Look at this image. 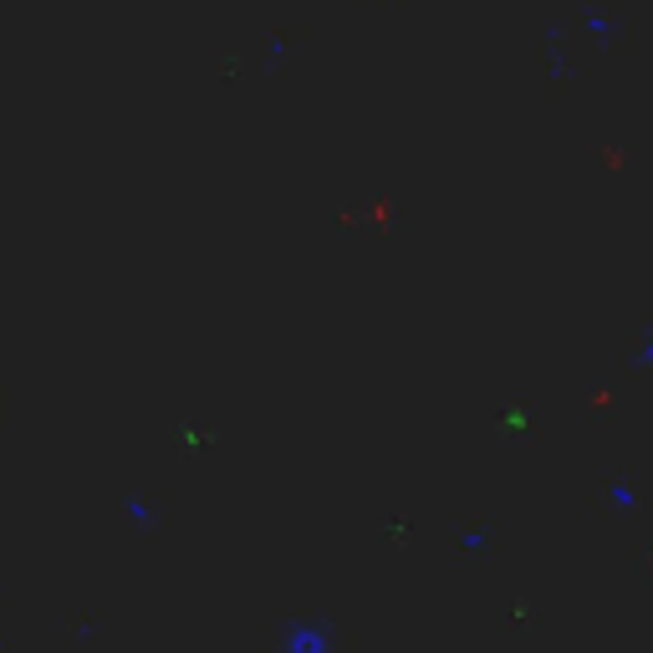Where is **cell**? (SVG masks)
<instances>
[{
    "label": "cell",
    "instance_id": "6da1fadb",
    "mask_svg": "<svg viewBox=\"0 0 653 653\" xmlns=\"http://www.w3.org/2000/svg\"><path fill=\"white\" fill-rule=\"evenodd\" d=\"M286 653H327V623H296L292 633H286Z\"/></svg>",
    "mask_w": 653,
    "mask_h": 653
}]
</instances>
